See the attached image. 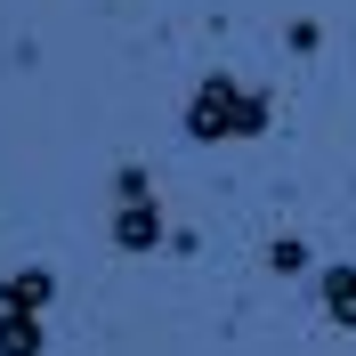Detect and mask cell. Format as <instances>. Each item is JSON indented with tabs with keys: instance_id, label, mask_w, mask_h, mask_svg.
<instances>
[{
	"instance_id": "obj_1",
	"label": "cell",
	"mask_w": 356,
	"mask_h": 356,
	"mask_svg": "<svg viewBox=\"0 0 356 356\" xmlns=\"http://www.w3.org/2000/svg\"><path fill=\"white\" fill-rule=\"evenodd\" d=\"M275 122V97L243 73H202L195 97H186V138L195 146H235V138H267Z\"/></svg>"
},
{
	"instance_id": "obj_5",
	"label": "cell",
	"mask_w": 356,
	"mask_h": 356,
	"mask_svg": "<svg viewBox=\"0 0 356 356\" xmlns=\"http://www.w3.org/2000/svg\"><path fill=\"white\" fill-rule=\"evenodd\" d=\"M267 267H275V275H300V267H308V243H300V235H275V243H267Z\"/></svg>"
},
{
	"instance_id": "obj_2",
	"label": "cell",
	"mask_w": 356,
	"mask_h": 356,
	"mask_svg": "<svg viewBox=\"0 0 356 356\" xmlns=\"http://www.w3.org/2000/svg\"><path fill=\"white\" fill-rule=\"evenodd\" d=\"M57 300L49 267H24L0 284V356H41V308Z\"/></svg>"
},
{
	"instance_id": "obj_3",
	"label": "cell",
	"mask_w": 356,
	"mask_h": 356,
	"mask_svg": "<svg viewBox=\"0 0 356 356\" xmlns=\"http://www.w3.org/2000/svg\"><path fill=\"white\" fill-rule=\"evenodd\" d=\"M113 251H122V259H146V251H162L170 243V219H162V202L154 195H130V202H113Z\"/></svg>"
},
{
	"instance_id": "obj_7",
	"label": "cell",
	"mask_w": 356,
	"mask_h": 356,
	"mask_svg": "<svg viewBox=\"0 0 356 356\" xmlns=\"http://www.w3.org/2000/svg\"><path fill=\"white\" fill-rule=\"evenodd\" d=\"M284 41H291V57H316V49H324V24H316V17H291Z\"/></svg>"
},
{
	"instance_id": "obj_6",
	"label": "cell",
	"mask_w": 356,
	"mask_h": 356,
	"mask_svg": "<svg viewBox=\"0 0 356 356\" xmlns=\"http://www.w3.org/2000/svg\"><path fill=\"white\" fill-rule=\"evenodd\" d=\"M130 195H154V178H146V162H122V170H113V202H130Z\"/></svg>"
},
{
	"instance_id": "obj_4",
	"label": "cell",
	"mask_w": 356,
	"mask_h": 356,
	"mask_svg": "<svg viewBox=\"0 0 356 356\" xmlns=\"http://www.w3.org/2000/svg\"><path fill=\"white\" fill-rule=\"evenodd\" d=\"M316 308H324V324H340V332H356V267H348V259L316 267Z\"/></svg>"
}]
</instances>
